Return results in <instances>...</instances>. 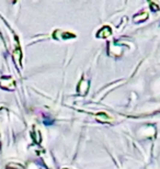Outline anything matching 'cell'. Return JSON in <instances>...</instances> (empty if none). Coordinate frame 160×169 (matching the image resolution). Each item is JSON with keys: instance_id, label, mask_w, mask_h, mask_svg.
Masks as SVG:
<instances>
[{"instance_id": "cell-1", "label": "cell", "mask_w": 160, "mask_h": 169, "mask_svg": "<svg viewBox=\"0 0 160 169\" xmlns=\"http://www.w3.org/2000/svg\"><path fill=\"white\" fill-rule=\"evenodd\" d=\"M111 34V29L109 28V26H104L103 29H101L100 30V32L98 33V35L101 38L102 35H103V38H105V36H108V35Z\"/></svg>"}, {"instance_id": "cell-2", "label": "cell", "mask_w": 160, "mask_h": 169, "mask_svg": "<svg viewBox=\"0 0 160 169\" xmlns=\"http://www.w3.org/2000/svg\"><path fill=\"white\" fill-rule=\"evenodd\" d=\"M44 122H45V124H47V125H51L53 123V120L48 119L47 116H45V118H44Z\"/></svg>"}]
</instances>
